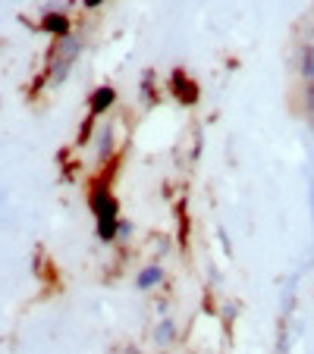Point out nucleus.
Listing matches in <instances>:
<instances>
[{
  "mask_svg": "<svg viewBox=\"0 0 314 354\" xmlns=\"http://www.w3.org/2000/svg\"><path fill=\"white\" fill-rule=\"evenodd\" d=\"M173 91L182 94V104H192V100H195V85H192V82H186V75H182V73L173 75Z\"/></svg>",
  "mask_w": 314,
  "mask_h": 354,
  "instance_id": "20e7f679",
  "label": "nucleus"
},
{
  "mask_svg": "<svg viewBox=\"0 0 314 354\" xmlns=\"http://www.w3.org/2000/svg\"><path fill=\"white\" fill-rule=\"evenodd\" d=\"M302 75H305L308 85H314V47L302 50Z\"/></svg>",
  "mask_w": 314,
  "mask_h": 354,
  "instance_id": "423d86ee",
  "label": "nucleus"
},
{
  "mask_svg": "<svg viewBox=\"0 0 314 354\" xmlns=\"http://www.w3.org/2000/svg\"><path fill=\"white\" fill-rule=\"evenodd\" d=\"M110 145H114V129L104 126V129H101V141H98V157H107L110 154Z\"/></svg>",
  "mask_w": 314,
  "mask_h": 354,
  "instance_id": "0eeeda50",
  "label": "nucleus"
},
{
  "mask_svg": "<svg viewBox=\"0 0 314 354\" xmlns=\"http://www.w3.org/2000/svg\"><path fill=\"white\" fill-rule=\"evenodd\" d=\"M161 282V270L157 267H148L145 273H141V279H139V288H148V286H157Z\"/></svg>",
  "mask_w": 314,
  "mask_h": 354,
  "instance_id": "6e6552de",
  "label": "nucleus"
},
{
  "mask_svg": "<svg viewBox=\"0 0 314 354\" xmlns=\"http://www.w3.org/2000/svg\"><path fill=\"white\" fill-rule=\"evenodd\" d=\"M79 50H82V41L73 38V35H63L60 44H57V50H54V82L67 79V73H69V66L76 63Z\"/></svg>",
  "mask_w": 314,
  "mask_h": 354,
  "instance_id": "f03ea898",
  "label": "nucleus"
},
{
  "mask_svg": "<svg viewBox=\"0 0 314 354\" xmlns=\"http://www.w3.org/2000/svg\"><path fill=\"white\" fill-rule=\"evenodd\" d=\"M94 216H98V235L104 241H110L120 232V220H116V201L110 198L104 188L94 194Z\"/></svg>",
  "mask_w": 314,
  "mask_h": 354,
  "instance_id": "f257e3e1",
  "label": "nucleus"
},
{
  "mask_svg": "<svg viewBox=\"0 0 314 354\" xmlns=\"http://www.w3.org/2000/svg\"><path fill=\"white\" fill-rule=\"evenodd\" d=\"M101 0H85V7H98Z\"/></svg>",
  "mask_w": 314,
  "mask_h": 354,
  "instance_id": "1a4fd4ad",
  "label": "nucleus"
},
{
  "mask_svg": "<svg viewBox=\"0 0 314 354\" xmlns=\"http://www.w3.org/2000/svg\"><path fill=\"white\" fill-rule=\"evenodd\" d=\"M114 88H101V91H94V97H91V110L94 113H101V110H107L110 104H114Z\"/></svg>",
  "mask_w": 314,
  "mask_h": 354,
  "instance_id": "39448f33",
  "label": "nucleus"
},
{
  "mask_svg": "<svg viewBox=\"0 0 314 354\" xmlns=\"http://www.w3.org/2000/svg\"><path fill=\"white\" fill-rule=\"evenodd\" d=\"M44 28H47V32H57L63 38V35H69V19L63 13H51L44 19Z\"/></svg>",
  "mask_w": 314,
  "mask_h": 354,
  "instance_id": "7ed1b4c3",
  "label": "nucleus"
}]
</instances>
